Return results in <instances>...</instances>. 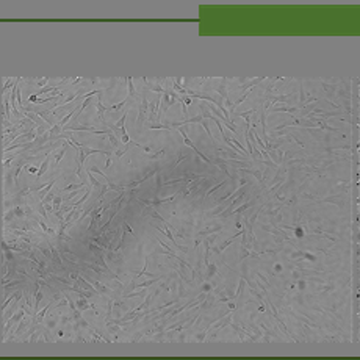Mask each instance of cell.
I'll return each instance as SVG.
<instances>
[{
    "instance_id": "13",
    "label": "cell",
    "mask_w": 360,
    "mask_h": 360,
    "mask_svg": "<svg viewBox=\"0 0 360 360\" xmlns=\"http://www.w3.org/2000/svg\"><path fill=\"white\" fill-rule=\"evenodd\" d=\"M5 113H6V119L11 117V114H9V103H8V100L5 102Z\"/></svg>"
},
{
    "instance_id": "2",
    "label": "cell",
    "mask_w": 360,
    "mask_h": 360,
    "mask_svg": "<svg viewBox=\"0 0 360 360\" xmlns=\"http://www.w3.org/2000/svg\"><path fill=\"white\" fill-rule=\"evenodd\" d=\"M57 180H58V179H52V180H50V182L46 185V187L41 190V193H39V197H41V199H44V196H46V194L50 191V188L53 187V185H55V182H57Z\"/></svg>"
},
{
    "instance_id": "7",
    "label": "cell",
    "mask_w": 360,
    "mask_h": 360,
    "mask_svg": "<svg viewBox=\"0 0 360 360\" xmlns=\"http://www.w3.org/2000/svg\"><path fill=\"white\" fill-rule=\"evenodd\" d=\"M61 201H63V197L61 196H57V197H53V211H57V210H60V205H61Z\"/></svg>"
},
{
    "instance_id": "9",
    "label": "cell",
    "mask_w": 360,
    "mask_h": 360,
    "mask_svg": "<svg viewBox=\"0 0 360 360\" xmlns=\"http://www.w3.org/2000/svg\"><path fill=\"white\" fill-rule=\"evenodd\" d=\"M14 215L16 216H19V218H22V216H25V213H24V210L20 208V207H14Z\"/></svg>"
},
{
    "instance_id": "5",
    "label": "cell",
    "mask_w": 360,
    "mask_h": 360,
    "mask_svg": "<svg viewBox=\"0 0 360 360\" xmlns=\"http://www.w3.org/2000/svg\"><path fill=\"white\" fill-rule=\"evenodd\" d=\"M61 130H63V127H61L60 124H55V125L52 127L50 133H49V135H50V138H55L57 135H60V133H61Z\"/></svg>"
},
{
    "instance_id": "10",
    "label": "cell",
    "mask_w": 360,
    "mask_h": 360,
    "mask_svg": "<svg viewBox=\"0 0 360 360\" xmlns=\"http://www.w3.org/2000/svg\"><path fill=\"white\" fill-rule=\"evenodd\" d=\"M72 114H75V111H71V113H69V114H68V116H66V117H63V121H61V122H60V125H61V127H64V125H66V122H68V121H69V117H71V116H72Z\"/></svg>"
},
{
    "instance_id": "18",
    "label": "cell",
    "mask_w": 360,
    "mask_h": 360,
    "mask_svg": "<svg viewBox=\"0 0 360 360\" xmlns=\"http://www.w3.org/2000/svg\"><path fill=\"white\" fill-rule=\"evenodd\" d=\"M9 85H11V80H8V82L5 83V86H3V91H6V89L9 88Z\"/></svg>"
},
{
    "instance_id": "19",
    "label": "cell",
    "mask_w": 360,
    "mask_h": 360,
    "mask_svg": "<svg viewBox=\"0 0 360 360\" xmlns=\"http://www.w3.org/2000/svg\"><path fill=\"white\" fill-rule=\"evenodd\" d=\"M89 179H91V182H93V185H96V187H97V185H99V183H97V180H96V179H94V177L91 176V174H89Z\"/></svg>"
},
{
    "instance_id": "1",
    "label": "cell",
    "mask_w": 360,
    "mask_h": 360,
    "mask_svg": "<svg viewBox=\"0 0 360 360\" xmlns=\"http://www.w3.org/2000/svg\"><path fill=\"white\" fill-rule=\"evenodd\" d=\"M49 161H50V154H47V157H46V160L42 161V165H41V168H39V171L36 172V176H38V179L44 174L47 169H49Z\"/></svg>"
},
{
    "instance_id": "15",
    "label": "cell",
    "mask_w": 360,
    "mask_h": 360,
    "mask_svg": "<svg viewBox=\"0 0 360 360\" xmlns=\"http://www.w3.org/2000/svg\"><path fill=\"white\" fill-rule=\"evenodd\" d=\"M52 199H53V194H52V193H50V194H49V196H47V197H46V199H42V201H41V202H42V204H49V202H50V201H52Z\"/></svg>"
},
{
    "instance_id": "8",
    "label": "cell",
    "mask_w": 360,
    "mask_h": 360,
    "mask_svg": "<svg viewBox=\"0 0 360 360\" xmlns=\"http://www.w3.org/2000/svg\"><path fill=\"white\" fill-rule=\"evenodd\" d=\"M83 185H85V183H80V185H69V187H66V188L60 190V193H66V191H71V190H77V188L83 187Z\"/></svg>"
},
{
    "instance_id": "11",
    "label": "cell",
    "mask_w": 360,
    "mask_h": 360,
    "mask_svg": "<svg viewBox=\"0 0 360 360\" xmlns=\"http://www.w3.org/2000/svg\"><path fill=\"white\" fill-rule=\"evenodd\" d=\"M38 210L41 211V215H42V218H47V213L44 211V204H42V202H39V204H38Z\"/></svg>"
},
{
    "instance_id": "4",
    "label": "cell",
    "mask_w": 360,
    "mask_h": 360,
    "mask_svg": "<svg viewBox=\"0 0 360 360\" xmlns=\"http://www.w3.org/2000/svg\"><path fill=\"white\" fill-rule=\"evenodd\" d=\"M50 309V304H47L46 307H44V310H41L39 313H36V316H35V321H38V323H41L42 321V318L46 316V313H47V310Z\"/></svg>"
},
{
    "instance_id": "17",
    "label": "cell",
    "mask_w": 360,
    "mask_h": 360,
    "mask_svg": "<svg viewBox=\"0 0 360 360\" xmlns=\"http://www.w3.org/2000/svg\"><path fill=\"white\" fill-rule=\"evenodd\" d=\"M47 82H49V77H46V79H42V80H41V82L38 83V86H44V85H46Z\"/></svg>"
},
{
    "instance_id": "3",
    "label": "cell",
    "mask_w": 360,
    "mask_h": 360,
    "mask_svg": "<svg viewBox=\"0 0 360 360\" xmlns=\"http://www.w3.org/2000/svg\"><path fill=\"white\" fill-rule=\"evenodd\" d=\"M50 252H52V255H53V261H55V263H58L60 268L64 269V266H63V263H61V260H60V254L57 252V249L53 247V246H50Z\"/></svg>"
},
{
    "instance_id": "6",
    "label": "cell",
    "mask_w": 360,
    "mask_h": 360,
    "mask_svg": "<svg viewBox=\"0 0 360 360\" xmlns=\"http://www.w3.org/2000/svg\"><path fill=\"white\" fill-rule=\"evenodd\" d=\"M66 149H68V144H63V147H61V150H60V154L55 157V166H58V163H60L61 158L64 157V154H66Z\"/></svg>"
},
{
    "instance_id": "20",
    "label": "cell",
    "mask_w": 360,
    "mask_h": 360,
    "mask_svg": "<svg viewBox=\"0 0 360 360\" xmlns=\"http://www.w3.org/2000/svg\"><path fill=\"white\" fill-rule=\"evenodd\" d=\"M28 171H30V172H35V174L38 172V169H36L35 166H30V168H28Z\"/></svg>"
},
{
    "instance_id": "16",
    "label": "cell",
    "mask_w": 360,
    "mask_h": 360,
    "mask_svg": "<svg viewBox=\"0 0 360 360\" xmlns=\"http://www.w3.org/2000/svg\"><path fill=\"white\" fill-rule=\"evenodd\" d=\"M39 250H41V252H42V254H44L46 257H50V252H49V250H47V249H44V247H39Z\"/></svg>"
},
{
    "instance_id": "12",
    "label": "cell",
    "mask_w": 360,
    "mask_h": 360,
    "mask_svg": "<svg viewBox=\"0 0 360 360\" xmlns=\"http://www.w3.org/2000/svg\"><path fill=\"white\" fill-rule=\"evenodd\" d=\"M79 309H80V310H83V309H88V302H86L85 299L79 301Z\"/></svg>"
},
{
    "instance_id": "14",
    "label": "cell",
    "mask_w": 360,
    "mask_h": 360,
    "mask_svg": "<svg viewBox=\"0 0 360 360\" xmlns=\"http://www.w3.org/2000/svg\"><path fill=\"white\" fill-rule=\"evenodd\" d=\"M24 326H25V321H20V324H19V327H17V330H16V335H19L20 332H22Z\"/></svg>"
}]
</instances>
